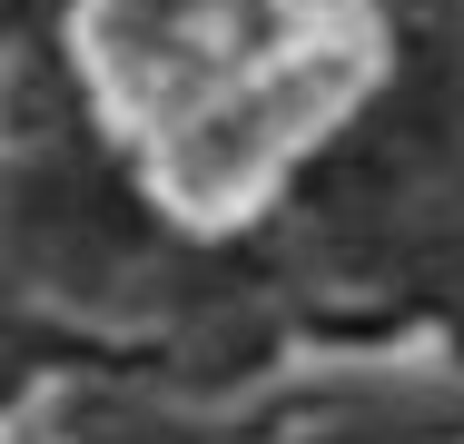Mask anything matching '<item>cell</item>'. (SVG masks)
Masks as SVG:
<instances>
[{"label":"cell","mask_w":464,"mask_h":444,"mask_svg":"<svg viewBox=\"0 0 464 444\" xmlns=\"http://www.w3.org/2000/svg\"><path fill=\"white\" fill-rule=\"evenodd\" d=\"M336 20L346 0H90V60L109 99L159 129L218 89L326 50Z\"/></svg>","instance_id":"1"}]
</instances>
